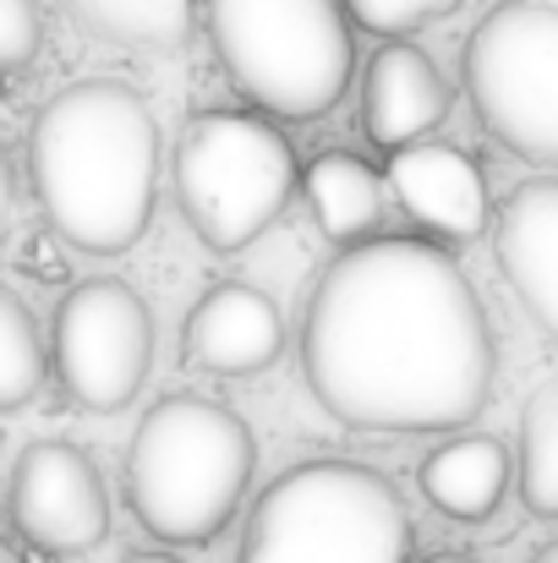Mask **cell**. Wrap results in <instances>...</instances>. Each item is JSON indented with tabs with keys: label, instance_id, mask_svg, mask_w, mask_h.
<instances>
[{
	"label": "cell",
	"instance_id": "obj_1",
	"mask_svg": "<svg viewBox=\"0 0 558 563\" xmlns=\"http://www.w3.org/2000/svg\"><path fill=\"white\" fill-rule=\"evenodd\" d=\"M313 399L357 432H460L493 399V323L444 241L368 235L318 274L302 318Z\"/></svg>",
	"mask_w": 558,
	"mask_h": 563
},
{
	"label": "cell",
	"instance_id": "obj_2",
	"mask_svg": "<svg viewBox=\"0 0 558 563\" xmlns=\"http://www.w3.org/2000/svg\"><path fill=\"white\" fill-rule=\"evenodd\" d=\"M28 181L66 246L88 257L132 252L160 197V121L149 99L110 77L61 88L33 115Z\"/></svg>",
	"mask_w": 558,
	"mask_h": 563
},
{
	"label": "cell",
	"instance_id": "obj_3",
	"mask_svg": "<svg viewBox=\"0 0 558 563\" xmlns=\"http://www.w3.org/2000/svg\"><path fill=\"white\" fill-rule=\"evenodd\" d=\"M258 471L252 427L203 394L160 399L127 449V504L149 537L165 548H203L214 542Z\"/></svg>",
	"mask_w": 558,
	"mask_h": 563
},
{
	"label": "cell",
	"instance_id": "obj_4",
	"mask_svg": "<svg viewBox=\"0 0 558 563\" xmlns=\"http://www.w3.org/2000/svg\"><path fill=\"white\" fill-rule=\"evenodd\" d=\"M230 88L269 121L329 115L357 66L346 0H203Z\"/></svg>",
	"mask_w": 558,
	"mask_h": 563
},
{
	"label": "cell",
	"instance_id": "obj_5",
	"mask_svg": "<svg viewBox=\"0 0 558 563\" xmlns=\"http://www.w3.org/2000/svg\"><path fill=\"white\" fill-rule=\"evenodd\" d=\"M411 515L383 471L302 460L258 493L236 563H411Z\"/></svg>",
	"mask_w": 558,
	"mask_h": 563
},
{
	"label": "cell",
	"instance_id": "obj_6",
	"mask_svg": "<svg viewBox=\"0 0 558 563\" xmlns=\"http://www.w3.org/2000/svg\"><path fill=\"white\" fill-rule=\"evenodd\" d=\"M296 154L258 110H208L176 148V202L192 235L230 257L252 246L296 197Z\"/></svg>",
	"mask_w": 558,
	"mask_h": 563
},
{
	"label": "cell",
	"instance_id": "obj_7",
	"mask_svg": "<svg viewBox=\"0 0 558 563\" xmlns=\"http://www.w3.org/2000/svg\"><path fill=\"white\" fill-rule=\"evenodd\" d=\"M460 82L499 148L532 165H558V5H493L466 38Z\"/></svg>",
	"mask_w": 558,
	"mask_h": 563
},
{
	"label": "cell",
	"instance_id": "obj_8",
	"mask_svg": "<svg viewBox=\"0 0 558 563\" xmlns=\"http://www.w3.org/2000/svg\"><path fill=\"white\" fill-rule=\"evenodd\" d=\"M50 367L61 388L94 410L110 416L138 399L154 367V312L127 279H83L55 307L50 334Z\"/></svg>",
	"mask_w": 558,
	"mask_h": 563
},
{
	"label": "cell",
	"instance_id": "obj_9",
	"mask_svg": "<svg viewBox=\"0 0 558 563\" xmlns=\"http://www.w3.org/2000/svg\"><path fill=\"white\" fill-rule=\"evenodd\" d=\"M11 531L50 559H83L110 537V493L99 465L61 438L28 443L6 482Z\"/></svg>",
	"mask_w": 558,
	"mask_h": 563
},
{
	"label": "cell",
	"instance_id": "obj_10",
	"mask_svg": "<svg viewBox=\"0 0 558 563\" xmlns=\"http://www.w3.org/2000/svg\"><path fill=\"white\" fill-rule=\"evenodd\" d=\"M285 351V312L269 290L258 285H214L203 301L186 312L182 356L192 373L208 377H252L274 367Z\"/></svg>",
	"mask_w": 558,
	"mask_h": 563
},
{
	"label": "cell",
	"instance_id": "obj_11",
	"mask_svg": "<svg viewBox=\"0 0 558 563\" xmlns=\"http://www.w3.org/2000/svg\"><path fill=\"white\" fill-rule=\"evenodd\" d=\"M493 257L526 318L558 345V181H521L493 213Z\"/></svg>",
	"mask_w": 558,
	"mask_h": 563
},
{
	"label": "cell",
	"instance_id": "obj_12",
	"mask_svg": "<svg viewBox=\"0 0 558 563\" xmlns=\"http://www.w3.org/2000/svg\"><path fill=\"white\" fill-rule=\"evenodd\" d=\"M389 187L394 202L444 246L477 241L493 219L488 202V181L477 170V159L466 148L449 143H411L389 159Z\"/></svg>",
	"mask_w": 558,
	"mask_h": 563
},
{
	"label": "cell",
	"instance_id": "obj_13",
	"mask_svg": "<svg viewBox=\"0 0 558 563\" xmlns=\"http://www.w3.org/2000/svg\"><path fill=\"white\" fill-rule=\"evenodd\" d=\"M444 115H449V82L433 66V55L405 38L378 44L362 82V126L372 143L400 154L411 143H427L444 126Z\"/></svg>",
	"mask_w": 558,
	"mask_h": 563
},
{
	"label": "cell",
	"instance_id": "obj_14",
	"mask_svg": "<svg viewBox=\"0 0 558 563\" xmlns=\"http://www.w3.org/2000/svg\"><path fill=\"white\" fill-rule=\"evenodd\" d=\"M416 482L438 515L460 526H482L499 515L510 493V449L493 432H455L416 465Z\"/></svg>",
	"mask_w": 558,
	"mask_h": 563
},
{
	"label": "cell",
	"instance_id": "obj_15",
	"mask_svg": "<svg viewBox=\"0 0 558 563\" xmlns=\"http://www.w3.org/2000/svg\"><path fill=\"white\" fill-rule=\"evenodd\" d=\"M302 191L313 202V219L318 230L335 241V246H357L378 235L383 213L394 208V187L389 176H378L362 154H346V148H329L307 165Z\"/></svg>",
	"mask_w": 558,
	"mask_h": 563
},
{
	"label": "cell",
	"instance_id": "obj_16",
	"mask_svg": "<svg viewBox=\"0 0 558 563\" xmlns=\"http://www.w3.org/2000/svg\"><path fill=\"white\" fill-rule=\"evenodd\" d=\"M61 5L83 33L132 49H176L197 22V0H61Z\"/></svg>",
	"mask_w": 558,
	"mask_h": 563
},
{
	"label": "cell",
	"instance_id": "obj_17",
	"mask_svg": "<svg viewBox=\"0 0 558 563\" xmlns=\"http://www.w3.org/2000/svg\"><path fill=\"white\" fill-rule=\"evenodd\" d=\"M521 504L537 520H558V377L537 383L521 410V454H515Z\"/></svg>",
	"mask_w": 558,
	"mask_h": 563
},
{
	"label": "cell",
	"instance_id": "obj_18",
	"mask_svg": "<svg viewBox=\"0 0 558 563\" xmlns=\"http://www.w3.org/2000/svg\"><path fill=\"white\" fill-rule=\"evenodd\" d=\"M50 373V345L28 312V301L0 285V410H22Z\"/></svg>",
	"mask_w": 558,
	"mask_h": 563
},
{
	"label": "cell",
	"instance_id": "obj_19",
	"mask_svg": "<svg viewBox=\"0 0 558 563\" xmlns=\"http://www.w3.org/2000/svg\"><path fill=\"white\" fill-rule=\"evenodd\" d=\"M346 11L357 27H368L378 38H405V33L460 11V0H346Z\"/></svg>",
	"mask_w": 558,
	"mask_h": 563
},
{
	"label": "cell",
	"instance_id": "obj_20",
	"mask_svg": "<svg viewBox=\"0 0 558 563\" xmlns=\"http://www.w3.org/2000/svg\"><path fill=\"white\" fill-rule=\"evenodd\" d=\"M44 44V22L33 0H0V71H22Z\"/></svg>",
	"mask_w": 558,
	"mask_h": 563
},
{
	"label": "cell",
	"instance_id": "obj_21",
	"mask_svg": "<svg viewBox=\"0 0 558 563\" xmlns=\"http://www.w3.org/2000/svg\"><path fill=\"white\" fill-rule=\"evenodd\" d=\"M11 197H17V181H11V159H6V148H0V241H6V230H11Z\"/></svg>",
	"mask_w": 558,
	"mask_h": 563
},
{
	"label": "cell",
	"instance_id": "obj_22",
	"mask_svg": "<svg viewBox=\"0 0 558 563\" xmlns=\"http://www.w3.org/2000/svg\"><path fill=\"white\" fill-rule=\"evenodd\" d=\"M121 563H182V559H171V553H132V559H121Z\"/></svg>",
	"mask_w": 558,
	"mask_h": 563
},
{
	"label": "cell",
	"instance_id": "obj_23",
	"mask_svg": "<svg viewBox=\"0 0 558 563\" xmlns=\"http://www.w3.org/2000/svg\"><path fill=\"white\" fill-rule=\"evenodd\" d=\"M532 563H558V537L548 542V548H537V559H532Z\"/></svg>",
	"mask_w": 558,
	"mask_h": 563
},
{
	"label": "cell",
	"instance_id": "obj_24",
	"mask_svg": "<svg viewBox=\"0 0 558 563\" xmlns=\"http://www.w3.org/2000/svg\"><path fill=\"white\" fill-rule=\"evenodd\" d=\"M427 563H477V559H466V553H438V559H427Z\"/></svg>",
	"mask_w": 558,
	"mask_h": 563
},
{
	"label": "cell",
	"instance_id": "obj_25",
	"mask_svg": "<svg viewBox=\"0 0 558 563\" xmlns=\"http://www.w3.org/2000/svg\"><path fill=\"white\" fill-rule=\"evenodd\" d=\"M0 563H22V559H17V548H11L6 537H0Z\"/></svg>",
	"mask_w": 558,
	"mask_h": 563
}]
</instances>
